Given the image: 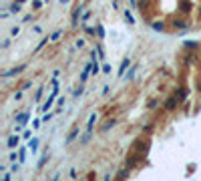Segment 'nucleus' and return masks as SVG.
<instances>
[{"instance_id":"f257e3e1","label":"nucleus","mask_w":201,"mask_h":181,"mask_svg":"<svg viewBox=\"0 0 201 181\" xmlns=\"http://www.w3.org/2000/svg\"><path fill=\"white\" fill-rule=\"evenodd\" d=\"M141 159H143V153H139V151H135V149H133V151L127 155V159H125V165L131 169V167H135L137 163L141 161Z\"/></svg>"},{"instance_id":"f03ea898","label":"nucleus","mask_w":201,"mask_h":181,"mask_svg":"<svg viewBox=\"0 0 201 181\" xmlns=\"http://www.w3.org/2000/svg\"><path fill=\"white\" fill-rule=\"evenodd\" d=\"M147 147H149V141H145V137H139L133 141V149L139 153H147Z\"/></svg>"},{"instance_id":"7ed1b4c3","label":"nucleus","mask_w":201,"mask_h":181,"mask_svg":"<svg viewBox=\"0 0 201 181\" xmlns=\"http://www.w3.org/2000/svg\"><path fill=\"white\" fill-rule=\"evenodd\" d=\"M177 12L179 14H189V12H191V2H189V0H181L177 4Z\"/></svg>"},{"instance_id":"20e7f679","label":"nucleus","mask_w":201,"mask_h":181,"mask_svg":"<svg viewBox=\"0 0 201 181\" xmlns=\"http://www.w3.org/2000/svg\"><path fill=\"white\" fill-rule=\"evenodd\" d=\"M18 143H20V137H18V135H10V137L6 139V147H8L10 151L18 147Z\"/></svg>"},{"instance_id":"39448f33","label":"nucleus","mask_w":201,"mask_h":181,"mask_svg":"<svg viewBox=\"0 0 201 181\" xmlns=\"http://www.w3.org/2000/svg\"><path fill=\"white\" fill-rule=\"evenodd\" d=\"M177 103H179V97H177V93H175V95H171V97L167 99V103H165V109H167V111H173L175 107H177Z\"/></svg>"},{"instance_id":"423d86ee","label":"nucleus","mask_w":201,"mask_h":181,"mask_svg":"<svg viewBox=\"0 0 201 181\" xmlns=\"http://www.w3.org/2000/svg\"><path fill=\"white\" fill-rule=\"evenodd\" d=\"M129 67H131V61H129V57H125L123 62H121L119 72H117V75H119V76H125V72H127V68H129Z\"/></svg>"},{"instance_id":"0eeeda50","label":"nucleus","mask_w":201,"mask_h":181,"mask_svg":"<svg viewBox=\"0 0 201 181\" xmlns=\"http://www.w3.org/2000/svg\"><path fill=\"white\" fill-rule=\"evenodd\" d=\"M91 72H93V62H89V65H86V67L82 68V75H81V85L86 81V79H89V75H91Z\"/></svg>"},{"instance_id":"6e6552de","label":"nucleus","mask_w":201,"mask_h":181,"mask_svg":"<svg viewBox=\"0 0 201 181\" xmlns=\"http://www.w3.org/2000/svg\"><path fill=\"white\" fill-rule=\"evenodd\" d=\"M28 119H30V113H20V115H16V123H20L22 127L28 123Z\"/></svg>"},{"instance_id":"1a4fd4ad","label":"nucleus","mask_w":201,"mask_h":181,"mask_svg":"<svg viewBox=\"0 0 201 181\" xmlns=\"http://www.w3.org/2000/svg\"><path fill=\"white\" fill-rule=\"evenodd\" d=\"M54 97H57V95H53V93H50V95H48V99L44 101V105H42V111H44V113H46V111L50 109V107H53V103H54Z\"/></svg>"},{"instance_id":"9d476101","label":"nucleus","mask_w":201,"mask_h":181,"mask_svg":"<svg viewBox=\"0 0 201 181\" xmlns=\"http://www.w3.org/2000/svg\"><path fill=\"white\" fill-rule=\"evenodd\" d=\"M117 125V119H107L105 123H103V127H100V131H103V133H105V131H109L111 127H115Z\"/></svg>"},{"instance_id":"9b49d317","label":"nucleus","mask_w":201,"mask_h":181,"mask_svg":"<svg viewBox=\"0 0 201 181\" xmlns=\"http://www.w3.org/2000/svg\"><path fill=\"white\" fill-rule=\"evenodd\" d=\"M95 121H97V113H93L89 117V123H86V133H93V127H95Z\"/></svg>"},{"instance_id":"f8f14e48","label":"nucleus","mask_w":201,"mask_h":181,"mask_svg":"<svg viewBox=\"0 0 201 181\" xmlns=\"http://www.w3.org/2000/svg\"><path fill=\"white\" fill-rule=\"evenodd\" d=\"M28 149L32 153H36V149H38V139L34 137V139H28Z\"/></svg>"},{"instance_id":"ddd939ff","label":"nucleus","mask_w":201,"mask_h":181,"mask_svg":"<svg viewBox=\"0 0 201 181\" xmlns=\"http://www.w3.org/2000/svg\"><path fill=\"white\" fill-rule=\"evenodd\" d=\"M151 28H153L155 32H163V30H165V24L157 20V22H151Z\"/></svg>"},{"instance_id":"4468645a","label":"nucleus","mask_w":201,"mask_h":181,"mask_svg":"<svg viewBox=\"0 0 201 181\" xmlns=\"http://www.w3.org/2000/svg\"><path fill=\"white\" fill-rule=\"evenodd\" d=\"M24 71V67H16V68H12V71H6L2 76H14V75H18V72H22Z\"/></svg>"},{"instance_id":"2eb2a0df","label":"nucleus","mask_w":201,"mask_h":181,"mask_svg":"<svg viewBox=\"0 0 201 181\" xmlns=\"http://www.w3.org/2000/svg\"><path fill=\"white\" fill-rule=\"evenodd\" d=\"M173 26H175V28H181V30H183V28H187V24L183 22L181 18H173Z\"/></svg>"},{"instance_id":"dca6fc26","label":"nucleus","mask_w":201,"mask_h":181,"mask_svg":"<svg viewBox=\"0 0 201 181\" xmlns=\"http://www.w3.org/2000/svg\"><path fill=\"white\" fill-rule=\"evenodd\" d=\"M77 135H79V127H75V129H72V131H71V135H68V137H67V143H72V141H75V137H77Z\"/></svg>"},{"instance_id":"f3484780","label":"nucleus","mask_w":201,"mask_h":181,"mask_svg":"<svg viewBox=\"0 0 201 181\" xmlns=\"http://www.w3.org/2000/svg\"><path fill=\"white\" fill-rule=\"evenodd\" d=\"M195 61H197V57L193 54V50H191V53L185 57V65H191V62H195Z\"/></svg>"},{"instance_id":"a211bd4d","label":"nucleus","mask_w":201,"mask_h":181,"mask_svg":"<svg viewBox=\"0 0 201 181\" xmlns=\"http://www.w3.org/2000/svg\"><path fill=\"white\" fill-rule=\"evenodd\" d=\"M177 97H179V103H181V101H185V97H187V89H179V90H177Z\"/></svg>"},{"instance_id":"6ab92c4d","label":"nucleus","mask_w":201,"mask_h":181,"mask_svg":"<svg viewBox=\"0 0 201 181\" xmlns=\"http://www.w3.org/2000/svg\"><path fill=\"white\" fill-rule=\"evenodd\" d=\"M125 20H127L129 24H135V18H133V14H131L129 10H125Z\"/></svg>"},{"instance_id":"aec40b11","label":"nucleus","mask_w":201,"mask_h":181,"mask_svg":"<svg viewBox=\"0 0 201 181\" xmlns=\"http://www.w3.org/2000/svg\"><path fill=\"white\" fill-rule=\"evenodd\" d=\"M10 12H14V14H16V12H20V4L16 2V0L12 2V4H10Z\"/></svg>"},{"instance_id":"412c9836","label":"nucleus","mask_w":201,"mask_h":181,"mask_svg":"<svg viewBox=\"0 0 201 181\" xmlns=\"http://www.w3.org/2000/svg\"><path fill=\"white\" fill-rule=\"evenodd\" d=\"M42 90H44V87L40 85L38 89H36V93H34V101H40V97H42Z\"/></svg>"},{"instance_id":"4be33fe9","label":"nucleus","mask_w":201,"mask_h":181,"mask_svg":"<svg viewBox=\"0 0 201 181\" xmlns=\"http://www.w3.org/2000/svg\"><path fill=\"white\" fill-rule=\"evenodd\" d=\"M129 173H131V169L127 167V169H123V171L117 173V177H119V179H123V177H129Z\"/></svg>"},{"instance_id":"5701e85b","label":"nucleus","mask_w":201,"mask_h":181,"mask_svg":"<svg viewBox=\"0 0 201 181\" xmlns=\"http://www.w3.org/2000/svg\"><path fill=\"white\" fill-rule=\"evenodd\" d=\"M99 71H100L99 61H93V75H99Z\"/></svg>"},{"instance_id":"b1692460","label":"nucleus","mask_w":201,"mask_h":181,"mask_svg":"<svg viewBox=\"0 0 201 181\" xmlns=\"http://www.w3.org/2000/svg\"><path fill=\"white\" fill-rule=\"evenodd\" d=\"M97 32H99V38H105V28H103V24H97Z\"/></svg>"},{"instance_id":"393cba45","label":"nucleus","mask_w":201,"mask_h":181,"mask_svg":"<svg viewBox=\"0 0 201 181\" xmlns=\"http://www.w3.org/2000/svg\"><path fill=\"white\" fill-rule=\"evenodd\" d=\"M133 75H135V67H131L129 72H125V79H127V81H131V79H133Z\"/></svg>"},{"instance_id":"a878e982","label":"nucleus","mask_w":201,"mask_h":181,"mask_svg":"<svg viewBox=\"0 0 201 181\" xmlns=\"http://www.w3.org/2000/svg\"><path fill=\"white\" fill-rule=\"evenodd\" d=\"M185 46H187V48H193V50H195V48L199 46V44H197L195 40H187V42H185Z\"/></svg>"},{"instance_id":"bb28decb","label":"nucleus","mask_w":201,"mask_h":181,"mask_svg":"<svg viewBox=\"0 0 201 181\" xmlns=\"http://www.w3.org/2000/svg\"><path fill=\"white\" fill-rule=\"evenodd\" d=\"M24 159H26V149H20V151H18V161L22 163Z\"/></svg>"},{"instance_id":"cd10ccee","label":"nucleus","mask_w":201,"mask_h":181,"mask_svg":"<svg viewBox=\"0 0 201 181\" xmlns=\"http://www.w3.org/2000/svg\"><path fill=\"white\" fill-rule=\"evenodd\" d=\"M48 40H50V38H42V40H40V42H38V46H36V53H38L40 48H42V46H44V44H46V42H48Z\"/></svg>"},{"instance_id":"c85d7f7f","label":"nucleus","mask_w":201,"mask_h":181,"mask_svg":"<svg viewBox=\"0 0 201 181\" xmlns=\"http://www.w3.org/2000/svg\"><path fill=\"white\" fill-rule=\"evenodd\" d=\"M53 117H54V115H53V113H48V111H46V115L42 117V123H48V121L53 119Z\"/></svg>"},{"instance_id":"c756f323","label":"nucleus","mask_w":201,"mask_h":181,"mask_svg":"<svg viewBox=\"0 0 201 181\" xmlns=\"http://www.w3.org/2000/svg\"><path fill=\"white\" fill-rule=\"evenodd\" d=\"M42 6V0H32V8L36 10V8H40Z\"/></svg>"},{"instance_id":"7c9ffc66","label":"nucleus","mask_w":201,"mask_h":181,"mask_svg":"<svg viewBox=\"0 0 201 181\" xmlns=\"http://www.w3.org/2000/svg\"><path fill=\"white\" fill-rule=\"evenodd\" d=\"M18 34H20V28H18V26H14V28L10 30V36H18Z\"/></svg>"},{"instance_id":"2f4dec72","label":"nucleus","mask_w":201,"mask_h":181,"mask_svg":"<svg viewBox=\"0 0 201 181\" xmlns=\"http://www.w3.org/2000/svg\"><path fill=\"white\" fill-rule=\"evenodd\" d=\"M85 32H86V34H91V36H93V34L97 32V28H91V26H85Z\"/></svg>"},{"instance_id":"473e14b6","label":"nucleus","mask_w":201,"mask_h":181,"mask_svg":"<svg viewBox=\"0 0 201 181\" xmlns=\"http://www.w3.org/2000/svg\"><path fill=\"white\" fill-rule=\"evenodd\" d=\"M60 30H57V32H53V36H50V40H58V38H60Z\"/></svg>"},{"instance_id":"72a5a7b5","label":"nucleus","mask_w":201,"mask_h":181,"mask_svg":"<svg viewBox=\"0 0 201 181\" xmlns=\"http://www.w3.org/2000/svg\"><path fill=\"white\" fill-rule=\"evenodd\" d=\"M46 157H48V155H42V157H40V161H38V167H42L44 163H46Z\"/></svg>"},{"instance_id":"f704fd0d","label":"nucleus","mask_w":201,"mask_h":181,"mask_svg":"<svg viewBox=\"0 0 201 181\" xmlns=\"http://www.w3.org/2000/svg\"><path fill=\"white\" fill-rule=\"evenodd\" d=\"M89 18H91V12H85V14H82V22H86V20H89Z\"/></svg>"},{"instance_id":"c9c22d12","label":"nucleus","mask_w":201,"mask_h":181,"mask_svg":"<svg viewBox=\"0 0 201 181\" xmlns=\"http://www.w3.org/2000/svg\"><path fill=\"white\" fill-rule=\"evenodd\" d=\"M14 99H16V101L22 99V90H16V93H14Z\"/></svg>"},{"instance_id":"e433bc0d","label":"nucleus","mask_w":201,"mask_h":181,"mask_svg":"<svg viewBox=\"0 0 201 181\" xmlns=\"http://www.w3.org/2000/svg\"><path fill=\"white\" fill-rule=\"evenodd\" d=\"M22 20H24V22H30V20H34V16H32V14H26Z\"/></svg>"},{"instance_id":"4c0bfd02","label":"nucleus","mask_w":201,"mask_h":181,"mask_svg":"<svg viewBox=\"0 0 201 181\" xmlns=\"http://www.w3.org/2000/svg\"><path fill=\"white\" fill-rule=\"evenodd\" d=\"M81 95H82V85H81V87H79V89H77V90H75V97H81Z\"/></svg>"},{"instance_id":"58836bf2","label":"nucleus","mask_w":201,"mask_h":181,"mask_svg":"<svg viewBox=\"0 0 201 181\" xmlns=\"http://www.w3.org/2000/svg\"><path fill=\"white\" fill-rule=\"evenodd\" d=\"M38 127H40V121L34 119V121H32V129H38Z\"/></svg>"},{"instance_id":"ea45409f","label":"nucleus","mask_w":201,"mask_h":181,"mask_svg":"<svg viewBox=\"0 0 201 181\" xmlns=\"http://www.w3.org/2000/svg\"><path fill=\"white\" fill-rule=\"evenodd\" d=\"M77 46H79V48L85 46V40H82V38H79V40H77Z\"/></svg>"},{"instance_id":"a19ab883","label":"nucleus","mask_w":201,"mask_h":181,"mask_svg":"<svg viewBox=\"0 0 201 181\" xmlns=\"http://www.w3.org/2000/svg\"><path fill=\"white\" fill-rule=\"evenodd\" d=\"M103 71H105V72H111V65H107V62H105V65H103Z\"/></svg>"},{"instance_id":"79ce46f5","label":"nucleus","mask_w":201,"mask_h":181,"mask_svg":"<svg viewBox=\"0 0 201 181\" xmlns=\"http://www.w3.org/2000/svg\"><path fill=\"white\" fill-rule=\"evenodd\" d=\"M149 2H153V0H139V4H149Z\"/></svg>"},{"instance_id":"37998d69","label":"nucleus","mask_w":201,"mask_h":181,"mask_svg":"<svg viewBox=\"0 0 201 181\" xmlns=\"http://www.w3.org/2000/svg\"><path fill=\"white\" fill-rule=\"evenodd\" d=\"M58 2H60V4H67V2H71V0H58Z\"/></svg>"},{"instance_id":"c03bdc74","label":"nucleus","mask_w":201,"mask_h":181,"mask_svg":"<svg viewBox=\"0 0 201 181\" xmlns=\"http://www.w3.org/2000/svg\"><path fill=\"white\" fill-rule=\"evenodd\" d=\"M16 2H18V4H22V2H26V0H16Z\"/></svg>"},{"instance_id":"a18cd8bd","label":"nucleus","mask_w":201,"mask_h":181,"mask_svg":"<svg viewBox=\"0 0 201 181\" xmlns=\"http://www.w3.org/2000/svg\"><path fill=\"white\" fill-rule=\"evenodd\" d=\"M197 14H199V18H201V6H199V12H197Z\"/></svg>"},{"instance_id":"49530a36","label":"nucleus","mask_w":201,"mask_h":181,"mask_svg":"<svg viewBox=\"0 0 201 181\" xmlns=\"http://www.w3.org/2000/svg\"><path fill=\"white\" fill-rule=\"evenodd\" d=\"M197 89H199V90H201V85H197Z\"/></svg>"}]
</instances>
